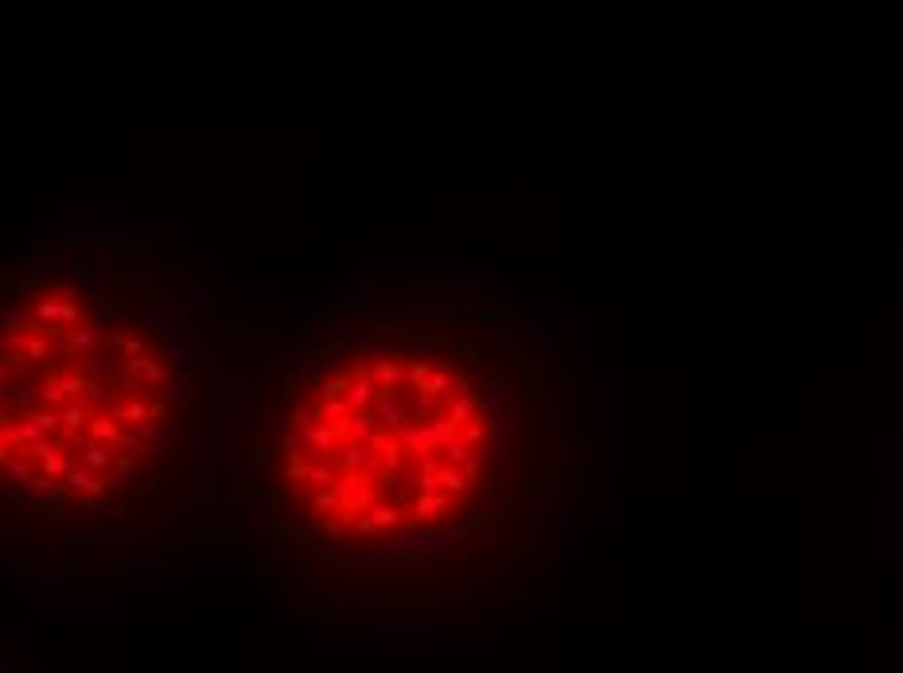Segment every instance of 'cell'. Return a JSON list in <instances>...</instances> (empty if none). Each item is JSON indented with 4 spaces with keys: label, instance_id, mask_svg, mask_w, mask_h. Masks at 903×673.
<instances>
[{
    "label": "cell",
    "instance_id": "cell-1",
    "mask_svg": "<svg viewBox=\"0 0 903 673\" xmlns=\"http://www.w3.org/2000/svg\"><path fill=\"white\" fill-rule=\"evenodd\" d=\"M335 494H339V506H343L347 514H354V518H359V510H370V487L362 483V475L359 471H343V479H339L335 483ZM339 510V514H343Z\"/></svg>",
    "mask_w": 903,
    "mask_h": 673
},
{
    "label": "cell",
    "instance_id": "cell-2",
    "mask_svg": "<svg viewBox=\"0 0 903 673\" xmlns=\"http://www.w3.org/2000/svg\"><path fill=\"white\" fill-rule=\"evenodd\" d=\"M452 381H455V366H452V362H436V366H433V381H428L425 389H417L421 413H428V409H433V401H436L440 393H448V389H452Z\"/></svg>",
    "mask_w": 903,
    "mask_h": 673
},
{
    "label": "cell",
    "instance_id": "cell-3",
    "mask_svg": "<svg viewBox=\"0 0 903 673\" xmlns=\"http://www.w3.org/2000/svg\"><path fill=\"white\" fill-rule=\"evenodd\" d=\"M78 460H82V467L94 471V475H110V471H113V460H117V452H113V447H105V444H86Z\"/></svg>",
    "mask_w": 903,
    "mask_h": 673
},
{
    "label": "cell",
    "instance_id": "cell-4",
    "mask_svg": "<svg viewBox=\"0 0 903 673\" xmlns=\"http://www.w3.org/2000/svg\"><path fill=\"white\" fill-rule=\"evenodd\" d=\"M90 444H105V447H113V452H117V444H121V436H125V432H121V420L117 417H94V425H90Z\"/></svg>",
    "mask_w": 903,
    "mask_h": 673
},
{
    "label": "cell",
    "instance_id": "cell-5",
    "mask_svg": "<svg viewBox=\"0 0 903 673\" xmlns=\"http://www.w3.org/2000/svg\"><path fill=\"white\" fill-rule=\"evenodd\" d=\"M436 483L444 487V494H455V502H463L471 490V479L463 475L460 467H452V463H444V467H436Z\"/></svg>",
    "mask_w": 903,
    "mask_h": 673
},
{
    "label": "cell",
    "instance_id": "cell-6",
    "mask_svg": "<svg viewBox=\"0 0 903 673\" xmlns=\"http://www.w3.org/2000/svg\"><path fill=\"white\" fill-rule=\"evenodd\" d=\"M491 521H495V514L483 510V506H475V510H468V514H463V518L452 526V537H455V541H463V537H471V534H479V529H487Z\"/></svg>",
    "mask_w": 903,
    "mask_h": 673
},
{
    "label": "cell",
    "instance_id": "cell-7",
    "mask_svg": "<svg viewBox=\"0 0 903 673\" xmlns=\"http://www.w3.org/2000/svg\"><path fill=\"white\" fill-rule=\"evenodd\" d=\"M351 386H354L351 370L331 373V378L320 386V401H323V405H331V401H347V397H351Z\"/></svg>",
    "mask_w": 903,
    "mask_h": 673
},
{
    "label": "cell",
    "instance_id": "cell-8",
    "mask_svg": "<svg viewBox=\"0 0 903 673\" xmlns=\"http://www.w3.org/2000/svg\"><path fill=\"white\" fill-rule=\"evenodd\" d=\"M129 373H132L137 381H148V386H160V381L168 378V370H164L160 362L152 359V351L140 354V359H132V362H129Z\"/></svg>",
    "mask_w": 903,
    "mask_h": 673
},
{
    "label": "cell",
    "instance_id": "cell-9",
    "mask_svg": "<svg viewBox=\"0 0 903 673\" xmlns=\"http://www.w3.org/2000/svg\"><path fill=\"white\" fill-rule=\"evenodd\" d=\"M97 327H78V331H70V343H66V354H70L74 362H82V359H90V351L97 346Z\"/></svg>",
    "mask_w": 903,
    "mask_h": 673
},
{
    "label": "cell",
    "instance_id": "cell-10",
    "mask_svg": "<svg viewBox=\"0 0 903 673\" xmlns=\"http://www.w3.org/2000/svg\"><path fill=\"white\" fill-rule=\"evenodd\" d=\"M448 510V494L444 490H436V494H417V502H413V518L417 521H428L436 518V514Z\"/></svg>",
    "mask_w": 903,
    "mask_h": 673
},
{
    "label": "cell",
    "instance_id": "cell-11",
    "mask_svg": "<svg viewBox=\"0 0 903 673\" xmlns=\"http://www.w3.org/2000/svg\"><path fill=\"white\" fill-rule=\"evenodd\" d=\"M23 420H31L43 436H55L63 428V413H55V409H23Z\"/></svg>",
    "mask_w": 903,
    "mask_h": 673
},
{
    "label": "cell",
    "instance_id": "cell-12",
    "mask_svg": "<svg viewBox=\"0 0 903 673\" xmlns=\"http://www.w3.org/2000/svg\"><path fill=\"white\" fill-rule=\"evenodd\" d=\"M479 409H483V401H475L471 393H468V397H455V405L448 409V420H452L455 428H460V425L468 428V425H471V417H479Z\"/></svg>",
    "mask_w": 903,
    "mask_h": 673
},
{
    "label": "cell",
    "instance_id": "cell-13",
    "mask_svg": "<svg viewBox=\"0 0 903 673\" xmlns=\"http://www.w3.org/2000/svg\"><path fill=\"white\" fill-rule=\"evenodd\" d=\"M39 467H43V475H51V479H70L74 475V460L70 455H59V452H47L43 460H39Z\"/></svg>",
    "mask_w": 903,
    "mask_h": 673
},
{
    "label": "cell",
    "instance_id": "cell-14",
    "mask_svg": "<svg viewBox=\"0 0 903 673\" xmlns=\"http://www.w3.org/2000/svg\"><path fill=\"white\" fill-rule=\"evenodd\" d=\"M401 444L409 447L413 455H421V460H425V455H433V436H428V428H405V436H401Z\"/></svg>",
    "mask_w": 903,
    "mask_h": 673
},
{
    "label": "cell",
    "instance_id": "cell-15",
    "mask_svg": "<svg viewBox=\"0 0 903 673\" xmlns=\"http://www.w3.org/2000/svg\"><path fill=\"white\" fill-rule=\"evenodd\" d=\"M113 417H117L121 425H137V428L152 420V417H148V405H144V401H129V405H117V409H113Z\"/></svg>",
    "mask_w": 903,
    "mask_h": 673
},
{
    "label": "cell",
    "instance_id": "cell-16",
    "mask_svg": "<svg viewBox=\"0 0 903 673\" xmlns=\"http://www.w3.org/2000/svg\"><path fill=\"white\" fill-rule=\"evenodd\" d=\"M452 359H463L468 366H483L487 351H483V343H475V339H460V343L452 346Z\"/></svg>",
    "mask_w": 903,
    "mask_h": 673
},
{
    "label": "cell",
    "instance_id": "cell-17",
    "mask_svg": "<svg viewBox=\"0 0 903 673\" xmlns=\"http://www.w3.org/2000/svg\"><path fill=\"white\" fill-rule=\"evenodd\" d=\"M63 545H66V549H86V545H105V549H117V545H125V541H121V537H102V534H82V537L70 534Z\"/></svg>",
    "mask_w": 903,
    "mask_h": 673
},
{
    "label": "cell",
    "instance_id": "cell-18",
    "mask_svg": "<svg viewBox=\"0 0 903 673\" xmlns=\"http://www.w3.org/2000/svg\"><path fill=\"white\" fill-rule=\"evenodd\" d=\"M433 346H436V339L428 335V331H409V335H405V343H401V351H409V354H417V359H425V354H433Z\"/></svg>",
    "mask_w": 903,
    "mask_h": 673
},
{
    "label": "cell",
    "instance_id": "cell-19",
    "mask_svg": "<svg viewBox=\"0 0 903 673\" xmlns=\"http://www.w3.org/2000/svg\"><path fill=\"white\" fill-rule=\"evenodd\" d=\"M90 425H94V420H90V413L82 409V405H66L63 409V428L66 432H90Z\"/></svg>",
    "mask_w": 903,
    "mask_h": 673
},
{
    "label": "cell",
    "instance_id": "cell-20",
    "mask_svg": "<svg viewBox=\"0 0 903 673\" xmlns=\"http://www.w3.org/2000/svg\"><path fill=\"white\" fill-rule=\"evenodd\" d=\"M308 483H316V490H323V487H335L339 479H335V463L331 460H320V463H312L308 467Z\"/></svg>",
    "mask_w": 903,
    "mask_h": 673
},
{
    "label": "cell",
    "instance_id": "cell-21",
    "mask_svg": "<svg viewBox=\"0 0 903 673\" xmlns=\"http://www.w3.org/2000/svg\"><path fill=\"white\" fill-rule=\"evenodd\" d=\"M401 373H405V370L397 366L394 359H382V362H378V366H374V381H378V386H382V389H394L397 381H401Z\"/></svg>",
    "mask_w": 903,
    "mask_h": 673
},
{
    "label": "cell",
    "instance_id": "cell-22",
    "mask_svg": "<svg viewBox=\"0 0 903 673\" xmlns=\"http://www.w3.org/2000/svg\"><path fill=\"white\" fill-rule=\"evenodd\" d=\"M47 351H51V343H47V335L39 331V335H28V343H23V354H28L31 366H39V362H47Z\"/></svg>",
    "mask_w": 903,
    "mask_h": 673
},
{
    "label": "cell",
    "instance_id": "cell-23",
    "mask_svg": "<svg viewBox=\"0 0 903 673\" xmlns=\"http://www.w3.org/2000/svg\"><path fill=\"white\" fill-rule=\"evenodd\" d=\"M39 401H43V409H51V405L66 401V389H63V378H43V386H39Z\"/></svg>",
    "mask_w": 903,
    "mask_h": 673
},
{
    "label": "cell",
    "instance_id": "cell-24",
    "mask_svg": "<svg viewBox=\"0 0 903 673\" xmlns=\"http://www.w3.org/2000/svg\"><path fill=\"white\" fill-rule=\"evenodd\" d=\"M63 272H66L70 280H78V285H97L94 265H86V261H63Z\"/></svg>",
    "mask_w": 903,
    "mask_h": 673
},
{
    "label": "cell",
    "instance_id": "cell-25",
    "mask_svg": "<svg viewBox=\"0 0 903 673\" xmlns=\"http://www.w3.org/2000/svg\"><path fill=\"white\" fill-rule=\"evenodd\" d=\"M366 514L378 521V529H394L397 521H401V510H397V506H370Z\"/></svg>",
    "mask_w": 903,
    "mask_h": 673
},
{
    "label": "cell",
    "instance_id": "cell-26",
    "mask_svg": "<svg viewBox=\"0 0 903 673\" xmlns=\"http://www.w3.org/2000/svg\"><path fill=\"white\" fill-rule=\"evenodd\" d=\"M59 312H63V300H59V296H55V300H47V296H43V300L36 304V319L43 323V327H47V323H59Z\"/></svg>",
    "mask_w": 903,
    "mask_h": 673
},
{
    "label": "cell",
    "instance_id": "cell-27",
    "mask_svg": "<svg viewBox=\"0 0 903 673\" xmlns=\"http://www.w3.org/2000/svg\"><path fill=\"white\" fill-rule=\"evenodd\" d=\"M487 436H491V428H487V420H471L468 428H463V444L468 447H479V444H487Z\"/></svg>",
    "mask_w": 903,
    "mask_h": 673
},
{
    "label": "cell",
    "instance_id": "cell-28",
    "mask_svg": "<svg viewBox=\"0 0 903 673\" xmlns=\"http://www.w3.org/2000/svg\"><path fill=\"white\" fill-rule=\"evenodd\" d=\"M463 319H471V323H495V327H502V323H507V319H502V312H495V307H483V304H475L468 315H463Z\"/></svg>",
    "mask_w": 903,
    "mask_h": 673
},
{
    "label": "cell",
    "instance_id": "cell-29",
    "mask_svg": "<svg viewBox=\"0 0 903 673\" xmlns=\"http://www.w3.org/2000/svg\"><path fill=\"white\" fill-rule=\"evenodd\" d=\"M63 389H66V397H82L90 389V378L78 373V370H70V373H63Z\"/></svg>",
    "mask_w": 903,
    "mask_h": 673
},
{
    "label": "cell",
    "instance_id": "cell-30",
    "mask_svg": "<svg viewBox=\"0 0 903 673\" xmlns=\"http://www.w3.org/2000/svg\"><path fill=\"white\" fill-rule=\"evenodd\" d=\"M156 397H160L164 405H171V401H176V405H191V389H187V386H176V389L164 386V389H156Z\"/></svg>",
    "mask_w": 903,
    "mask_h": 673
},
{
    "label": "cell",
    "instance_id": "cell-31",
    "mask_svg": "<svg viewBox=\"0 0 903 673\" xmlns=\"http://www.w3.org/2000/svg\"><path fill=\"white\" fill-rule=\"evenodd\" d=\"M4 471H8V475H12V479H16V487H28L31 479H36V471H31V463H28V460H12V463H8Z\"/></svg>",
    "mask_w": 903,
    "mask_h": 673
},
{
    "label": "cell",
    "instance_id": "cell-32",
    "mask_svg": "<svg viewBox=\"0 0 903 673\" xmlns=\"http://www.w3.org/2000/svg\"><path fill=\"white\" fill-rule=\"evenodd\" d=\"M176 490H179V487H176V483H171V479H152V483H144V487H140V490H137V494H156V498H171V494H176Z\"/></svg>",
    "mask_w": 903,
    "mask_h": 673
},
{
    "label": "cell",
    "instance_id": "cell-33",
    "mask_svg": "<svg viewBox=\"0 0 903 673\" xmlns=\"http://www.w3.org/2000/svg\"><path fill=\"white\" fill-rule=\"evenodd\" d=\"M222 343L245 351V346H250V327H222Z\"/></svg>",
    "mask_w": 903,
    "mask_h": 673
},
{
    "label": "cell",
    "instance_id": "cell-34",
    "mask_svg": "<svg viewBox=\"0 0 903 673\" xmlns=\"http://www.w3.org/2000/svg\"><path fill=\"white\" fill-rule=\"evenodd\" d=\"M316 417V405H296V413L288 417V432H300V428H312L308 420Z\"/></svg>",
    "mask_w": 903,
    "mask_h": 673
},
{
    "label": "cell",
    "instance_id": "cell-35",
    "mask_svg": "<svg viewBox=\"0 0 903 673\" xmlns=\"http://www.w3.org/2000/svg\"><path fill=\"white\" fill-rule=\"evenodd\" d=\"M428 381H433V366H428V362H413V366H409V386L413 389H425Z\"/></svg>",
    "mask_w": 903,
    "mask_h": 673
},
{
    "label": "cell",
    "instance_id": "cell-36",
    "mask_svg": "<svg viewBox=\"0 0 903 673\" xmlns=\"http://www.w3.org/2000/svg\"><path fill=\"white\" fill-rule=\"evenodd\" d=\"M320 534H323V541H331V545H339V541H343V521H339V518H323V526H320Z\"/></svg>",
    "mask_w": 903,
    "mask_h": 673
},
{
    "label": "cell",
    "instance_id": "cell-37",
    "mask_svg": "<svg viewBox=\"0 0 903 673\" xmlns=\"http://www.w3.org/2000/svg\"><path fill=\"white\" fill-rule=\"evenodd\" d=\"M545 490H549V471L537 467L534 475H529V494H534V498H545Z\"/></svg>",
    "mask_w": 903,
    "mask_h": 673
},
{
    "label": "cell",
    "instance_id": "cell-38",
    "mask_svg": "<svg viewBox=\"0 0 903 673\" xmlns=\"http://www.w3.org/2000/svg\"><path fill=\"white\" fill-rule=\"evenodd\" d=\"M444 455H448V463H452V467H463V463H468V455H471V447L463 444V440H455V444H452Z\"/></svg>",
    "mask_w": 903,
    "mask_h": 673
},
{
    "label": "cell",
    "instance_id": "cell-39",
    "mask_svg": "<svg viewBox=\"0 0 903 673\" xmlns=\"http://www.w3.org/2000/svg\"><path fill=\"white\" fill-rule=\"evenodd\" d=\"M354 534H362V537H378L382 529H378V521L370 518V514H359V521H354Z\"/></svg>",
    "mask_w": 903,
    "mask_h": 673
},
{
    "label": "cell",
    "instance_id": "cell-40",
    "mask_svg": "<svg viewBox=\"0 0 903 673\" xmlns=\"http://www.w3.org/2000/svg\"><path fill=\"white\" fill-rule=\"evenodd\" d=\"M132 467H137V455H129V452H117V460H113V471H117V475L125 479V475H132Z\"/></svg>",
    "mask_w": 903,
    "mask_h": 673
},
{
    "label": "cell",
    "instance_id": "cell-41",
    "mask_svg": "<svg viewBox=\"0 0 903 673\" xmlns=\"http://www.w3.org/2000/svg\"><path fill=\"white\" fill-rule=\"evenodd\" d=\"M265 463H269V452H265V447L258 444V447H250V455H245V467H265Z\"/></svg>",
    "mask_w": 903,
    "mask_h": 673
},
{
    "label": "cell",
    "instance_id": "cell-42",
    "mask_svg": "<svg viewBox=\"0 0 903 673\" xmlns=\"http://www.w3.org/2000/svg\"><path fill=\"white\" fill-rule=\"evenodd\" d=\"M436 487H440L436 483V467H425L421 471V494H436Z\"/></svg>",
    "mask_w": 903,
    "mask_h": 673
},
{
    "label": "cell",
    "instance_id": "cell-43",
    "mask_svg": "<svg viewBox=\"0 0 903 673\" xmlns=\"http://www.w3.org/2000/svg\"><path fill=\"white\" fill-rule=\"evenodd\" d=\"M499 518L502 521H514L518 518V502H514V498H502V502H499Z\"/></svg>",
    "mask_w": 903,
    "mask_h": 673
},
{
    "label": "cell",
    "instance_id": "cell-44",
    "mask_svg": "<svg viewBox=\"0 0 903 673\" xmlns=\"http://www.w3.org/2000/svg\"><path fill=\"white\" fill-rule=\"evenodd\" d=\"M86 397H90V401H105V397H110V389H105V386H102V381H97V378H90V389H86Z\"/></svg>",
    "mask_w": 903,
    "mask_h": 673
},
{
    "label": "cell",
    "instance_id": "cell-45",
    "mask_svg": "<svg viewBox=\"0 0 903 673\" xmlns=\"http://www.w3.org/2000/svg\"><path fill=\"white\" fill-rule=\"evenodd\" d=\"M374 479H378V487H397V471L394 467H378Z\"/></svg>",
    "mask_w": 903,
    "mask_h": 673
},
{
    "label": "cell",
    "instance_id": "cell-46",
    "mask_svg": "<svg viewBox=\"0 0 903 673\" xmlns=\"http://www.w3.org/2000/svg\"><path fill=\"white\" fill-rule=\"evenodd\" d=\"M269 370H273V359H258V354L250 359V373H253V378H261V373H269Z\"/></svg>",
    "mask_w": 903,
    "mask_h": 673
},
{
    "label": "cell",
    "instance_id": "cell-47",
    "mask_svg": "<svg viewBox=\"0 0 903 673\" xmlns=\"http://www.w3.org/2000/svg\"><path fill=\"white\" fill-rule=\"evenodd\" d=\"M74 319H78V307H74V304H70V300H63V312H59V323H63V327H70V323H74Z\"/></svg>",
    "mask_w": 903,
    "mask_h": 673
},
{
    "label": "cell",
    "instance_id": "cell-48",
    "mask_svg": "<svg viewBox=\"0 0 903 673\" xmlns=\"http://www.w3.org/2000/svg\"><path fill=\"white\" fill-rule=\"evenodd\" d=\"M199 307H211V296H206L203 288L195 285V288H191V312H199Z\"/></svg>",
    "mask_w": 903,
    "mask_h": 673
},
{
    "label": "cell",
    "instance_id": "cell-49",
    "mask_svg": "<svg viewBox=\"0 0 903 673\" xmlns=\"http://www.w3.org/2000/svg\"><path fill=\"white\" fill-rule=\"evenodd\" d=\"M164 413H168V405H164L160 397H156V401H148V417H152L156 425H160V417H164Z\"/></svg>",
    "mask_w": 903,
    "mask_h": 673
},
{
    "label": "cell",
    "instance_id": "cell-50",
    "mask_svg": "<svg viewBox=\"0 0 903 673\" xmlns=\"http://www.w3.org/2000/svg\"><path fill=\"white\" fill-rule=\"evenodd\" d=\"M468 269H471L468 261H448V257L440 261V272H468Z\"/></svg>",
    "mask_w": 903,
    "mask_h": 673
},
{
    "label": "cell",
    "instance_id": "cell-51",
    "mask_svg": "<svg viewBox=\"0 0 903 673\" xmlns=\"http://www.w3.org/2000/svg\"><path fill=\"white\" fill-rule=\"evenodd\" d=\"M452 386H455V393H460V397H468V393H471V381L463 378V373H455V381H452Z\"/></svg>",
    "mask_w": 903,
    "mask_h": 673
},
{
    "label": "cell",
    "instance_id": "cell-52",
    "mask_svg": "<svg viewBox=\"0 0 903 673\" xmlns=\"http://www.w3.org/2000/svg\"><path fill=\"white\" fill-rule=\"evenodd\" d=\"M296 393V373H285V386H280V397H292Z\"/></svg>",
    "mask_w": 903,
    "mask_h": 673
}]
</instances>
